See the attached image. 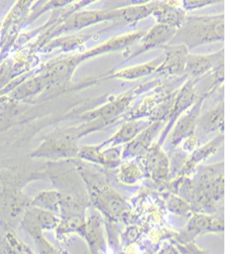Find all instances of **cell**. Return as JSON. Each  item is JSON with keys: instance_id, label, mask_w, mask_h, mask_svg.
Segmentation results:
<instances>
[{"instance_id": "7c38bea8", "label": "cell", "mask_w": 226, "mask_h": 254, "mask_svg": "<svg viewBox=\"0 0 226 254\" xmlns=\"http://www.w3.org/2000/svg\"><path fill=\"white\" fill-rule=\"evenodd\" d=\"M151 124L152 122L150 121H145V120L138 121L137 119H132V121H130L123 125L112 137L104 143L99 145V147L102 148L105 145L107 144H111V147H116L117 145L130 142Z\"/></svg>"}, {"instance_id": "603a6c76", "label": "cell", "mask_w": 226, "mask_h": 254, "mask_svg": "<svg viewBox=\"0 0 226 254\" xmlns=\"http://www.w3.org/2000/svg\"><path fill=\"white\" fill-rule=\"evenodd\" d=\"M101 149L99 146H84L80 147L77 157L105 166L104 152H101Z\"/></svg>"}, {"instance_id": "9a60e30c", "label": "cell", "mask_w": 226, "mask_h": 254, "mask_svg": "<svg viewBox=\"0 0 226 254\" xmlns=\"http://www.w3.org/2000/svg\"><path fill=\"white\" fill-rule=\"evenodd\" d=\"M145 34V32H136L130 34L124 35L119 38H115L112 40L108 41L105 44H103L99 47H96L95 49H92L90 51L86 53L82 56H80L81 61L84 59L89 58L91 56H96V55H101L105 53L111 52L116 49H120L128 46L131 43H133L135 41L142 38L143 35Z\"/></svg>"}, {"instance_id": "cb8c5ba5", "label": "cell", "mask_w": 226, "mask_h": 254, "mask_svg": "<svg viewBox=\"0 0 226 254\" xmlns=\"http://www.w3.org/2000/svg\"><path fill=\"white\" fill-rule=\"evenodd\" d=\"M209 3H212V1L208 2V1H184V7L185 9H194V8H198L201 6L208 5Z\"/></svg>"}, {"instance_id": "ba28073f", "label": "cell", "mask_w": 226, "mask_h": 254, "mask_svg": "<svg viewBox=\"0 0 226 254\" xmlns=\"http://www.w3.org/2000/svg\"><path fill=\"white\" fill-rule=\"evenodd\" d=\"M204 99L205 98H201L200 100L196 103L191 110L187 111L186 115L177 122L176 126L171 135V144L174 147L177 146V144L180 143L183 140L193 136Z\"/></svg>"}, {"instance_id": "7402d4cb", "label": "cell", "mask_w": 226, "mask_h": 254, "mask_svg": "<svg viewBox=\"0 0 226 254\" xmlns=\"http://www.w3.org/2000/svg\"><path fill=\"white\" fill-rule=\"evenodd\" d=\"M142 171L137 165L131 162L122 165L119 168L118 178L119 181L125 185H134L142 178Z\"/></svg>"}, {"instance_id": "9c48e42d", "label": "cell", "mask_w": 226, "mask_h": 254, "mask_svg": "<svg viewBox=\"0 0 226 254\" xmlns=\"http://www.w3.org/2000/svg\"><path fill=\"white\" fill-rule=\"evenodd\" d=\"M158 3L152 15L156 19L158 24L180 29L186 20V12L174 4V2Z\"/></svg>"}, {"instance_id": "2e32d148", "label": "cell", "mask_w": 226, "mask_h": 254, "mask_svg": "<svg viewBox=\"0 0 226 254\" xmlns=\"http://www.w3.org/2000/svg\"><path fill=\"white\" fill-rule=\"evenodd\" d=\"M163 61H164V55L148 63L117 70L112 74V76L124 79V80H135L156 71V69L160 67Z\"/></svg>"}, {"instance_id": "8fae6325", "label": "cell", "mask_w": 226, "mask_h": 254, "mask_svg": "<svg viewBox=\"0 0 226 254\" xmlns=\"http://www.w3.org/2000/svg\"><path fill=\"white\" fill-rule=\"evenodd\" d=\"M224 61V50L210 55H190L187 56L185 71L192 77L197 78Z\"/></svg>"}, {"instance_id": "5bb4252c", "label": "cell", "mask_w": 226, "mask_h": 254, "mask_svg": "<svg viewBox=\"0 0 226 254\" xmlns=\"http://www.w3.org/2000/svg\"><path fill=\"white\" fill-rule=\"evenodd\" d=\"M195 81L189 80L182 88L178 92L176 97L172 100L170 111V121L175 119L181 115V113L193 104L196 98V92L194 89Z\"/></svg>"}, {"instance_id": "ac0fdd59", "label": "cell", "mask_w": 226, "mask_h": 254, "mask_svg": "<svg viewBox=\"0 0 226 254\" xmlns=\"http://www.w3.org/2000/svg\"><path fill=\"white\" fill-rule=\"evenodd\" d=\"M223 136H217L214 141L209 142L208 144L204 145L195 151L188 161L183 166L182 173L191 171L197 166L199 162L215 154L221 147V143L223 142Z\"/></svg>"}, {"instance_id": "4fadbf2b", "label": "cell", "mask_w": 226, "mask_h": 254, "mask_svg": "<svg viewBox=\"0 0 226 254\" xmlns=\"http://www.w3.org/2000/svg\"><path fill=\"white\" fill-rule=\"evenodd\" d=\"M221 228L223 230V224L221 225V220L203 214H196L191 218L185 231L181 234V238L191 241L198 235L209 231H219Z\"/></svg>"}, {"instance_id": "277c9868", "label": "cell", "mask_w": 226, "mask_h": 254, "mask_svg": "<svg viewBox=\"0 0 226 254\" xmlns=\"http://www.w3.org/2000/svg\"><path fill=\"white\" fill-rule=\"evenodd\" d=\"M86 182L91 188L90 194L95 205L111 219L119 218L125 209V202L119 194L109 186L93 183L87 180Z\"/></svg>"}, {"instance_id": "30bf717a", "label": "cell", "mask_w": 226, "mask_h": 254, "mask_svg": "<svg viewBox=\"0 0 226 254\" xmlns=\"http://www.w3.org/2000/svg\"><path fill=\"white\" fill-rule=\"evenodd\" d=\"M177 29L170 26L156 24L148 32H145L141 38V48L140 53H143L157 47L162 46L165 44H170L174 38Z\"/></svg>"}, {"instance_id": "8992f818", "label": "cell", "mask_w": 226, "mask_h": 254, "mask_svg": "<svg viewBox=\"0 0 226 254\" xmlns=\"http://www.w3.org/2000/svg\"><path fill=\"white\" fill-rule=\"evenodd\" d=\"M145 167L154 182H161L170 174V160L159 143L151 146L145 153Z\"/></svg>"}, {"instance_id": "d6986e66", "label": "cell", "mask_w": 226, "mask_h": 254, "mask_svg": "<svg viewBox=\"0 0 226 254\" xmlns=\"http://www.w3.org/2000/svg\"><path fill=\"white\" fill-rule=\"evenodd\" d=\"M157 4L158 3H150L140 5L129 6L126 8L117 9L118 19L125 22H134L136 20H142L143 18L153 14Z\"/></svg>"}, {"instance_id": "3957f363", "label": "cell", "mask_w": 226, "mask_h": 254, "mask_svg": "<svg viewBox=\"0 0 226 254\" xmlns=\"http://www.w3.org/2000/svg\"><path fill=\"white\" fill-rule=\"evenodd\" d=\"M134 92L135 90H131L128 93L118 96L117 98H113L110 103L105 104L99 110L87 113L85 117L87 118L86 120L89 122V124L85 128L79 129H83V130L80 132V135H81L84 130L89 131L91 127H95L96 129L97 127L99 128V127H104L105 125L113 122L117 116H119L128 107L131 99L133 98Z\"/></svg>"}, {"instance_id": "5b68a950", "label": "cell", "mask_w": 226, "mask_h": 254, "mask_svg": "<svg viewBox=\"0 0 226 254\" xmlns=\"http://www.w3.org/2000/svg\"><path fill=\"white\" fill-rule=\"evenodd\" d=\"M188 49L182 44L167 47L164 55V61L156 71L166 75H180L185 72Z\"/></svg>"}, {"instance_id": "44dd1931", "label": "cell", "mask_w": 226, "mask_h": 254, "mask_svg": "<svg viewBox=\"0 0 226 254\" xmlns=\"http://www.w3.org/2000/svg\"><path fill=\"white\" fill-rule=\"evenodd\" d=\"M225 118V104L224 101L218 104L215 108L209 110L201 120V126L203 130L209 132L212 130H220L224 128Z\"/></svg>"}, {"instance_id": "ffe728a7", "label": "cell", "mask_w": 226, "mask_h": 254, "mask_svg": "<svg viewBox=\"0 0 226 254\" xmlns=\"http://www.w3.org/2000/svg\"><path fill=\"white\" fill-rule=\"evenodd\" d=\"M64 195L58 191L41 192L32 201V204L48 212H58L61 209Z\"/></svg>"}, {"instance_id": "7a4b0ae2", "label": "cell", "mask_w": 226, "mask_h": 254, "mask_svg": "<svg viewBox=\"0 0 226 254\" xmlns=\"http://www.w3.org/2000/svg\"><path fill=\"white\" fill-rule=\"evenodd\" d=\"M192 197L197 201L217 202L224 196V164L209 165L201 171L198 179L190 187Z\"/></svg>"}, {"instance_id": "52a82bcc", "label": "cell", "mask_w": 226, "mask_h": 254, "mask_svg": "<svg viewBox=\"0 0 226 254\" xmlns=\"http://www.w3.org/2000/svg\"><path fill=\"white\" fill-rule=\"evenodd\" d=\"M164 126L165 122L162 121H157L148 126L145 130L140 132L132 141L128 142L127 146L123 152L124 158L145 154L153 145V141L156 137L157 134L162 130Z\"/></svg>"}, {"instance_id": "e0dca14e", "label": "cell", "mask_w": 226, "mask_h": 254, "mask_svg": "<svg viewBox=\"0 0 226 254\" xmlns=\"http://www.w3.org/2000/svg\"><path fill=\"white\" fill-rule=\"evenodd\" d=\"M109 19H118V10L114 9L79 12L75 14L72 25L75 26V28H81Z\"/></svg>"}, {"instance_id": "6da1fadb", "label": "cell", "mask_w": 226, "mask_h": 254, "mask_svg": "<svg viewBox=\"0 0 226 254\" xmlns=\"http://www.w3.org/2000/svg\"><path fill=\"white\" fill-rule=\"evenodd\" d=\"M225 38V15L186 17L170 44H182L188 49L209 44Z\"/></svg>"}]
</instances>
